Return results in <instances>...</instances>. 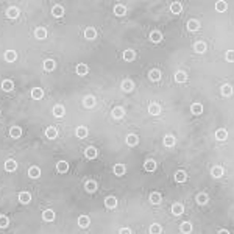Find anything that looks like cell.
I'll use <instances>...</instances> for the list:
<instances>
[{"label":"cell","instance_id":"cb8c5ba5","mask_svg":"<svg viewBox=\"0 0 234 234\" xmlns=\"http://www.w3.org/2000/svg\"><path fill=\"white\" fill-rule=\"evenodd\" d=\"M187 28H189L191 31H197V30L200 28L198 20H189V22H187Z\"/></svg>","mask_w":234,"mask_h":234},{"label":"cell","instance_id":"f546056e","mask_svg":"<svg viewBox=\"0 0 234 234\" xmlns=\"http://www.w3.org/2000/svg\"><path fill=\"white\" fill-rule=\"evenodd\" d=\"M89 222H91V220H89L87 216H81V217L78 219V225H80L81 228H87V226H89Z\"/></svg>","mask_w":234,"mask_h":234},{"label":"cell","instance_id":"277c9868","mask_svg":"<svg viewBox=\"0 0 234 234\" xmlns=\"http://www.w3.org/2000/svg\"><path fill=\"white\" fill-rule=\"evenodd\" d=\"M184 212V206L181 204V203H175L173 206H172V214L173 216H181Z\"/></svg>","mask_w":234,"mask_h":234},{"label":"cell","instance_id":"ffe728a7","mask_svg":"<svg viewBox=\"0 0 234 234\" xmlns=\"http://www.w3.org/2000/svg\"><path fill=\"white\" fill-rule=\"evenodd\" d=\"M114 173L117 176H122L125 173V166H123V164H115V166H114Z\"/></svg>","mask_w":234,"mask_h":234},{"label":"cell","instance_id":"ac0fdd59","mask_svg":"<svg viewBox=\"0 0 234 234\" xmlns=\"http://www.w3.org/2000/svg\"><path fill=\"white\" fill-rule=\"evenodd\" d=\"M134 58H136V52H134V50H130V49H128V50L123 52V59H125V61H133Z\"/></svg>","mask_w":234,"mask_h":234},{"label":"cell","instance_id":"816d5d0a","mask_svg":"<svg viewBox=\"0 0 234 234\" xmlns=\"http://www.w3.org/2000/svg\"><path fill=\"white\" fill-rule=\"evenodd\" d=\"M226 59H228L229 63H234V50L226 52Z\"/></svg>","mask_w":234,"mask_h":234},{"label":"cell","instance_id":"52a82bcc","mask_svg":"<svg viewBox=\"0 0 234 234\" xmlns=\"http://www.w3.org/2000/svg\"><path fill=\"white\" fill-rule=\"evenodd\" d=\"M34 36H36L38 39H45V38H47V30H45L44 27H39V28L34 30Z\"/></svg>","mask_w":234,"mask_h":234},{"label":"cell","instance_id":"6da1fadb","mask_svg":"<svg viewBox=\"0 0 234 234\" xmlns=\"http://www.w3.org/2000/svg\"><path fill=\"white\" fill-rule=\"evenodd\" d=\"M16 169H17V162H16L14 159L5 161V170H6V172H14Z\"/></svg>","mask_w":234,"mask_h":234},{"label":"cell","instance_id":"9a60e30c","mask_svg":"<svg viewBox=\"0 0 234 234\" xmlns=\"http://www.w3.org/2000/svg\"><path fill=\"white\" fill-rule=\"evenodd\" d=\"M42 95H44V91H42L41 87H34V89L31 91V97H33L34 100H39V99H42Z\"/></svg>","mask_w":234,"mask_h":234},{"label":"cell","instance_id":"ee69618b","mask_svg":"<svg viewBox=\"0 0 234 234\" xmlns=\"http://www.w3.org/2000/svg\"><path fill=\"white\" fill-rule=\"evenodd\" d=\"M222 94H223L225 97H229L231 94H232V87H231L229 84H225V86L222 87Z\"/></svg>","mask_w":234,"mask_h":234},{"label":"cell","instance_id":"30bf717a","mask_svg":"<svg viewBox=\"0 0 234 234\" xmlns=\"http://www.w3.org/2000/svg\"><path fill=\"white\" fill-rule=\"evenodd\" d=\"M95 36H97V33H95V30H94L92 27H87L84 30V38L86 39H95Z\"/></svg>","mask_w":234,"mask_h":234},{"label":"cell","instance_id":"681fc988","mask_svg":"<svg viewBox=\"0 0 234 234\" xmlns=\"http://www.w3.org/2000/svg\"><path fill=\"white\" fill-rule=\"evenodd\" d=\"M197 201H198L200 204H206V203H208V195H206V194H198Z\"/></svg>","mask_w":234,"mask_h":234},{"label":"cell","instance_id":"e0dca14e","mask_svg":"<svg viewBox=\"0 0 234 234\" xmlns=\"http://www.w3.org/2000/svg\"><path fill=\"white\" fill-rule=\"evenodd\" d=\"M112 115L115 117V119H122V117L125 115V111H123V108H120V106L114 108V109H112Z\"/></svg>","mask_w":234,"mask_h":234},{"label":"cell","instance_id":"7dc6e473","mask_svg":"<svg viewBox=\"0 0 234 234\" xmlns=\"http://www.w3.org/2000/svg\"><path fill=\"white\" fill-rule=\"evenodd\" d=\"M95 189H97V184L94 183V181H87V183H86V191H87V192H94Z\"/></svg>","mask_w":234,"mask_h":234},{"label":"cell","instance_id":"d6986e66","mask_svg":"<svg viewBox=\"0 0 234 234\" xmlns=\"http://www.w3.org/2000/svg\"><path fill=\"white\" fill-rule=\"evenodd\" d=\"M55 61L53 59H45L44 61V69L45 70H49V72H52V70H55Z\"/></svg>","mask_w":234,"mask_h":234},{"label":"cell","instance_id":"4316f807","mask_svg":"<svg viewBox=\"0 0 234 234\" xmlns=\"http://www.w3.org/2000/svg\"><path fill=\"white\" fill-rule=\"evenodd\" d=\"M97 150L94 148V147H89V148H86V158H89V159H94V158H97Z\"/></svg>","mask_w":234,"mask_h":234},{"label":"cell","instance_id":"ba28073f","mask_svg":"<svg viewBox=\"0 0 234 234\" xmlns=\"http://www.w3.org/2000/svg\"><path fill=\"white\" fill-rule=\"evenodd\" d=\"M5 59H6L8 63L16 61V59H17V52H14V50H8V52H5Z\"/></svg>","mask_w":234,"mask_h":234},{"label":"cell","instance_id":"8992f818","mask_svg":"<svg viewBox=\"0 0 234 234\" xmlns=\"http://www.w3.org/2000/svg\"><path fill=\"white\" fill-rule=\"evenodd\" d=\"M56 170H58L59 173H66V172L69 170V164H67L66 161H59V162L56 164Z\"/></svg>","mask_w":234,"mask_h":234},{"label":"cell","instance_id":"c3c4849f","mask_svg":"<svg viewBox=\"0 0 234 234\" xmlns=\"http://www.w3.org/2000/svg\"><path fill=\"white\" fill-rule=\"evenodd\" d=\"M226 6H228L226 2H217V3H216V10L220 11V13H223V11L226 10Z\"/></svg>","mask_w":234,"mask_h":234},{"label":"cell","instance_id":"7c38bea8","mask_svg":"<svg viewBox=\"0 0 234 234\" xmlns=\"http://www.w3.org/2000/svg\"><path fill=\"white\" fill-rule=\"evenodd\" d=\"M191 111H192V114L200 115V114L203 112V105H201V103H194V105L191 106Z\"/></svg>","mask_w":234,"mask_h":234},{"label":"cell","instance_id":"7402d4cb","mask_svg":"<svg viewBox=\"0 0 234 234\" xmlns=\"http://www.w3.org/2000/svg\"><path fill=\"white\" fill-rule=\"evenodd\" d=\"M181 10H183V6H181V3H180V2H173V3L170 5V11H172L173 14H180V13H181Z\"/></svg>","mask_w":234,"mask_h":234},{"label":"cell","instance_id":"f6af8a7d","mask_svg":"<svg viewBox=\"0 0 234 234\" xmlns=\"http://www.w3.org/2000/svg\"><path fill=\"white\" fill-rule=\"evenodd\" d=\"M175 80H176L178 83H184V81L187 80V77H186L184 72H176V74H175Z\"/></svg>","mask_w":234,"mask_h":234},{"label":"cell","instance_id":"db71d44e","mask_svg":"<svg viewBox=\"0 0 234 234\" xmlns=\"http://www.w3.org/2000/svg\"><path fill=\"white\" fill-rule=\"evenodd\" d=\"M217 234H229V232H228V231H226V229H220V231H219V232H217Z\"/></svg>","mask_w":234,"mask_h":234},{"label":"cell","instance_id":"484cf974","mask_svg":"<svg viewBox=\"0 0 234 234\" xmlns=\"http://www.w3.org/2000/svg\"><path fill=\"white\" fill-rule=\"evenodd\" d=\"M87 70H89V69H87V66H86V64H78V66H77V74H78L80 77L86 75V74H87Z\"/></svg>","mask_w":234,"mask_h":234},{"label":"cell","instance_id":"74e56055","mask_svg":"<svg viewBox=\"0 0 234 234\" xmlns=\"http://www.w3.org/2000/svg\"><path fill=\"white\" fill-rule=\"evenodd\" d=\"M52 13H53V16H55V17H61V16L64 14V8H63L61 5H56V6L53 8V11H52Z\"/></svg>","mask_w":234,"mask_h":234},{"label":"cell","instance_id":"f1b7e54d","mask_svg":"<svg viewBox=\"0 0 234 234\" xmlns=\"http://www.w3.org/2000/svg\"><path fill=\"white\" fill-rule=\"evenodd\" d=\"M175 180H176L178 183H184V181L187 180V175H186V172H183V170H178V172H176V175H175Z\"/></svg>","mask_w":234,"mask_h":234},{"label":"cell","instance_id":"d4e9b609","mask_svg":"<svg viewBox=\"0 0 234 234\" xmlns=\"http://www.w3.org/2000/svg\"><path fill=\"white\" fill-rule=\"evenodd\" d=\"M195 52H197V53H204V52H206V44H204L203 41H198V42L195 44Z\"/></svg>","mask_w":234,"mask_h":234},{"label":"cell","instance_id":"bcb514c9","mask_svg":"<svg viewBox=\"0 0 234 234\" xmlns=\"http://www.w3.org/2000/svg\"><path fill=\"white\" fill-rule=\"evenodd\" d=\"M161 231H162V228H161V225H158V223H153V225L150 226V232H151V234H161Z\"/></svg>","mask_w":234,"mask_h":234},{"label":"cell","instance_id":"1f68e13d","mask_svg":"<svg viewBox=\"0 0 234 234\" xmlns=\"http://www.w3.org/2000/svg\"><path fill=\"white\" fill-rule=\"evenodd\" d=\"M164 145H166V147H173L175 145V137L173 136H166V137H164Z\"/></svg>","mask_w":234,"mask_h":234},{"label":"cell","instance_id":"d6a6232c","mask_svg":"<svg viewBox=\"0 0 234 234\" xmlns=\"http://www.w3.org/2000/svg\"><path fill=\"white\" fill-rule=\"evenodd\" d=\"M84 106L86 108H92V106H95V99H94L92 95H87L84 99Z\"/></svg>","mask_w":234,"mask_h":234},{"label":"cell","instance_id":"603a6c76","mask_svg":"<svg viewBox=\"0 0 234 234\" xmlns=\"http://www.w3.org/2000/svg\"><path fill=\"white\" fill-rule=\"evenodd\" d=\"M28 175H30V178H39L41 176V169L39 167H30Z\"/></svg>","mask_w":234,"mask_h":234},{"label":"cell","instance_id":"2e32d148","mask_svg":"<svg viewBox=\"0 0 234 234\" xmlns=\"http://www.w3.org/2000/svg\"><path fill=\"white\" fill-rule=\"evenodd\" d=\"M144 169H145L147 172H153V170L156 169V162H155L153 159H148V161H145V164H144Z\"/></svg>","mask_w":234,"mask_h":234},{"label":"cell","instance_id":"8fae6325","mask_svg":"<svg viewBox=\"0 0 234 234\" xmlns=\"http://www.w3.org/2000/svg\"><path fill=\"white\" fill-rule=\"evenodd\" d=\"M45 136L49 137V139H55L56 136H58V131H56V128L55 127H49L45 130Z\"/></svg>","mask_w":234,"mask_h":234},{"label":"cell","instance_id":"e575fe53","mask_svg":"<svg viewBox=\"0 0 234 234\" xmlns=\"http://www.w3.org/2000/svg\"><path fill=\"white\" fill-rule=\"evenodd\" d=\"M53 114H55L56 117H63V115H64V106H63V105H56V106L53 108Z\"/></svg>","mask_w":234,"mask_h":234},{"label":"cell","instance_id":"f35d334b","mask_svg":"<svg viewBox=\"0 0 234 234\" xmlns=\"http://www.w3.org/2000/svg\"><path fill=\"white\" fill-rule=\"evenodd\" d=\"M150 201H151L153 204L161 203V194H159V192H153V194L150 195Z\"/></svg>","mask_w":234,"mask_h":234},{"label":"cell","instance_id":"836d02e7","mask_svg":"<svg viewBox=\"0 0 234 234\" xmlns=\"http://www.w3.org/2000/svg\"><path fill=\"white\" fill-rule=\"evenodd\" d=\"M6 16H8L10 19H16V17L19 16V10H17V8H14V6H11V8L6 11Z\"/></svg>","mask_w":234,"mask_h":234},{"label":"cell","instance_id":"d590c367","mask_svg":"<svg viewBox=\"0 0 234 234\" xmlns=\"http://www.w3.org/2000/svg\"><path fill=\"white\" fill-rule=\"evenodd\" d=\"M75 133H77V136H78L80 139H83V137L87 136V128H86V127H78Z\"/></svg>","mask_w":234,"mask_h":234},{"label":"cell","instance_id":"7bdbcfd3","mask_svg":"<svg viewBox=\"0 0 234 234\" xmlns=\"http://www.w3.org/2000/svg\"><path fill=\"white\" fill-rule=\"evenodd\" d=\"M150 78H151L153 81H158V80L161 78V72H159L158 69H153L151 72H150Z\"/></svg>","mask_w":234,"mask_h":234},{"label":"cell","instance_id":"4fadbf2b","mask_svg":"<svg viewBox=\"0 0 234 234\" xmlns=\"http://www.w3.org/2000/svg\"><path fill=\"white\" fill-rule=\"evenodd\" d=\"M20 134H22V128L20 127H11V130H10V136L11 137L17 139V137H20Z\"/></svg>","mask_w":234,"mask_h":234},{"label":"cell","instance_id":"8d00e7d4","mask_svg":"<svg viewBox=\"0 0 234 234\" xmlns=\"http://www.w3.org/2000/svg\"><path fill=\"white\" fill-rule=\"evenodd\" d=\"M181 231H183L184 234H189V232L192 231V223H189V222L181 223Z\"/></svg>","mask_w":234,"mask_h":234},{"label":"cell","instance_id":"7a4b0ae2","mask_svg":"<svg viewBox=\"0 0 234 234\" xmlns=\"http://www.w3.org/2000/svg\"><path fill=\"white\" fill-rule=\"evenodd\" d=\"M19 201H20L22 204H28V203L31 201L30 192H20V194H19Z\"/></svg>","mask_w":234,"mask_h":234},{"label":"cell","instance_id":"f907efd6","mask_svg":"<svg viewBox=\"0 0 234 234\" xmlns=\"http://www.w3.org/2000/svg\"><path fill=\"white\" fill-rule=\"evenodd\" d=\"M8 223H10V220L6 216H0V228H6Z\"/></svg>","mask_w":234,"mask_h":234},{"label":"cell","instance_id":"5bb4252c","mask_svg":"<svg viewBox=\"0 0 234 234\" xmlns=\"http://www.w3.org/2000/svg\"><path fill=\"white\" fill-rule=\"evenodd\" d=\"M226 137H228V131L226 130H217L216 131V139L217 140H226Z\"/></svg>","mask_w":234,"mask_h":234},{"label":"cell","instance_id":"4dcf8cb0","mask_svg":"<svg viewBox=\"0 0 234 234\" xmlns=\"http://www.w3.org/2000/svg\"><path fill=\"white\" fill-rule=\"evenodd\" d=\"M137 142H139V139H137L136 134H128V136H127V144H128V145H136Z\"/></svg>","mask_w":234,"mask_h":234},{"label":"cell","instance_id":"3957f363","mask_svg":"<svg viewBox=\"0 0 234 234\" xmlns=\"http://www.w3.org/2000/svg\"><path fill=\"white\" fill-rule=\"evenodd\" d=\"M148 112H150L151 115H159V114H161V106H159L158 103H150V105H148Z\"/></svg>","mask_w":234,"mask_h":234},{"label":"cell","instance_id":"ab89813d","mask_svg":"<svg viewBox=\"0 0 234 234\" xmlns=\"http://www.w3.org/2000/svg\"><path fill=\"white\" fill-rule=\"evenodd\" d=\"M105 204H106L108 208H111V209H112V208H115V206H117V200H115L114 197H108V198L105 200Z\"/></svg>","mask_w":234,"mask_h":234},{"label":"cell","instance_id":"9c48e42d","mask_svg":"<svg viewBox=\"0 0 234 234\" xmlns=\"http://www.w3.org/2000/svg\"><path fill=\"white\" fill-rule=\"evenodd\" d=\"M122 89H123L125 92H131V91L134 89L133 81H131V80H123V81H122Z\"/></svg>","mask_w":234,"mask_h":234},{"label":"cell","instance_id":"f5cc1de1","mask_svg":"<svg viewBox=\"0 0 234 234\" xmlns=\"http://www.w3.org/2000/svg\"><path fill=\"white\" fill-rule=\"evenodd\" d=\"M120 234H131V231H130V228H122Z\"/></svg>","mask_w":234,"mask_h":234},{"label":"cell","instance_id":"83f0119b","mask_svg":"<svg viewBox=\"0 0 234 234\" xmlns=\"http://www.w3.org/2000/svg\"><path fill=\"white\" fill-rule=\"evenodd\" d=\"M13 87H14V83H13L11 80H5V81L2 83V89H3V91H6V92L13 91Z\"/></svg>","mask_w":234,"mask_h":234},{"label":"cell","instance_id":"60d3db41","mask_svg":"<svg viewBox=\"0 0 234 234\" xmlns=\"http://www.w3.org/2000/svg\"><path fill=\"white\" fill-rule=\"evenodd\" d=\"M150 39H151V42H161L162 34H161L159 31H153V33L150 34Z\"/></svg>","mask_w":234,"mask_h":234},{"label":"cell","instance_id":"b9f144b4","mask_svg":"<svg viewBox=\"0 0 234 234\" xmlns=\"http://www.w3.org/2000/svg\"><path fill=\"white\" fill-rule=\"evenodd\" d=\"M114 13H115L117 16H123V14L127 13V8H125L123 5H117V6L114 8Z\"/></svg>","mask_w":234,"mask_h":234},{"label":"cell","instance_id":"5b68a950","mask_svg":"<svg viewBox=\"0 0 234 234\" xmlns=\"http://www.w3.org/2000/svg\"><path fill=\"white\" fill-rule=\"evenodd\" d=\"M42 217H44V220H47V222H53L55 220V212L52 209H47V211H44L42 212Z\"/></svg>","mask_w":234,"mask_h":234},{"label":"cell","instance_id":"44dd1931","mask_svg":"<svg viewBox=\"0 0 234 234\" xmlns=\"http://www.w3.org/2000/svg\"><path fill=\"white\" fill-rule=\"evenodd\" d=\"M211 173H212V176H216V178H220V176H223V167L216 166V167H212Z\"/></svg>","mask_w":234,"mask_h":234}]
</instances>
